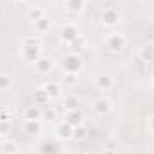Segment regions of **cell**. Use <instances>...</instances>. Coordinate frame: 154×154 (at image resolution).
<instances>
[{
  "mask_svg": "<svg viewBox=\"0 0 154 154\" xmlns=\"http://www.w3.org/2000/svg\"><path fill=\"white\" fill-rule=\"evenodd\" d=\"M22 45H41L39 34H34V36H25V38L22 39Z\"/></svg>",
  "mask_w": 154,
  "mask_h": 154,
  "instance_id": "cell-26",
  "label": "cell"
},
{
  "mask_svg": "<svg viewBox=\"0 0 154 154\" xmlns=\"http://www.w3.org/2000/svg\"><path fill=\"white\" fill-rule=\"evenodd\" d=\"M34 70L38 72L39 75H45V74H48V72L52 70V61H50V57H45V56H41L38 61L34 63Z\"/></svg>",
  "mask_w": 154,
  "mask_h": 154,
  "instance_id": "cell-9",
  "label": "cell"
},
{
  "mask_svg": "<svg viewBox=\"0 0 154 154\" xmlns=\"http://www.w3.org/2000/svg\"><path fill=\"white\" fill-rule=\"evenodd\" d=\"M23 118L25 120H41L43 118V111H41V108L39 106H27L25 108V111H23Z\"/></svg>",
  "mask_w": 154,
  "mask_h": 154,
  "instance_id": "cell-12",
  "label": "cell"
},
{
  "mask_svg": "<svg viewBox=\"0 0 154 154\" xmlns=\"http://www.w3.org/2000/svg\"><path fill=\"white\" fill-rule=\"evenodd\" d=\"M93 84H95V88L99 91H109L113 88V77L106 75V74H99L93 79Z\"/></svg>",
  "mask_w": 154,
  "mask_h": 154,
  "instance_id": "cell-7",
  "label": "cell"
},
{
  "mask_svg": "<svg viewBox=\"0 0 154 154\" xmlns=\"http://www.w3.org/2000/svg\"><path fill=\"white\" fill-rule=\"evenodd\" d=\"M86 136H88V127H86L84 124H81V125L74 127V133H72V140H77V142H81V140H84Z\"/></svg>",
  "mask_w": 154,
  "mask_h": 154,
  "instance_id": "cell-21",
  "label": "cell"
},
{
  "mask_svg": "<svg viewBox=\"0 0 154 154\" xmlns=\"http://www.w3.org/2000/svg\"><path fill=\"white\" fill-rule=\"evenodd\" d=\"M18 143L11 138H4V142L0 143V151L4 154H18Z\"/></svg>",
  "mask_w": 154,
  "mask_h": 154,
  "instance_id": "cell-14",
  "label": "cell"
},
{
  "mask_svg": "<svg viewBox=\"0 0 154 154\" xmlns=\"http://www.w3.org/2000/svg\"><path fill=\"white\" fill-rule=\"evenodd\" d=\"M86 45H88V39L81 34V36L75 39V41H72V43L68 45V48H70V54H77V56H79V54H81V52L86 48Z\"/></svg>",
  "mask_w": 154,
  "mask_h": 154,
  "instance_id": "cell-13",
  "label": "cell"
},
{
  "mask_svg": "<svg viewBox=\"0 0 154 154\" xmlns=\"http://www.w3.org/2000/svg\"><path fill=\"white\" fill-rule=\"evenodd\" d=\"M86 5V0H65V7L70 11V13H81Z\"/></svg>",
  "mask_w": 154,
  "mask_h": 154,
  "instance_id": "cell-17",
  "label": "cell"
},
{
  "mask_svg": "<svg viewBox=\"0 0 154 154\" xmlns=\"http://www.w3.org/2000/svg\"><path fill=\"white\" fill-rule=\"evenodd\" d=\"M13 86V77L7 74H0V91H5Z\"/></svg>",
  "mask_w": 154,
  "mask_h": 154,
  "instance_id": "cell-25",
  "label": "cell"
},
{
  "mask_svg": "<svg viewBox=\"0 0 154 154\" xmlns=\"http://www.w3.org/2000/svg\"><path fill=\"white\" fill-rule=\"evenodd\" d=\"M16 2H20V4H25V2H27V0H16Z\"/></svg>",
  "mask_w": 154,
  "mask_h": 154,
  "instance_id": "cell-30",
  "label": "cell"
},
{
  "mask_svg": "<svg viewBox=\"0 0 154 154\" xmlns=\"http://www.w3.org/2000/svg\"><path fill=\"white\" fill-rule=\"evenodd\" d=\"M138 56H140L142 61H145V63H152L154 61V45L152 43L143 45V47L138 50Z\"/></svg>",
  "mask_w": 154,
  "mask_h": 154,
  "instance_id": "cell-11",
  "label": "cell"
},
{
  "mask_svg": "<svg viewBox=\"0 0 154 154\" xmlns=\"http://www.w3.org/2000/svg\"><path fill=\"white\" fill-rule=\"evenodd\" d=\"M72 133H74V127L65 120L61 124H57V127H56V134L59 140H72Z\"/></svg>",
  "mask_w": 154,
  "mask_h": 154,
  "instance_id": "cell-8",
  "label": "cell"
},
{
  "mask_svg": "<svg viewBox=\"0 0 154 154\" xmlns=\"http://www.w3.org/2000/svg\"><path fill=\"white\" fill-rule=\"evenodd\" d=\"M50 29V20L47 18V16H43V18H39L34 22V31L38 32V34H43V32H47Z\"/></svg>",
  "mask_w": 154,
  "mask_h": 154,
  "instance_id": "cell-19",
  "label": "cell"
},
{
  "mask_svg": "<svg viewBox=\"0 0 154 154\" xmlns=\"http://www.w3.org/2000/svg\"><path fill=\"white\" fill-rule=\"evenodd\" d=\"M147 127H149V131L154 134V115L149 116V120H147Z\"/></svg>",
  "mask_w": 154,
  "mask_h": 154,
  "instance_id": "cell-28",
  "label": "cell"
},
{
  "mask_svg": "<svg viewBox=\"0 0 154 154\" xmlns=\"http://www.w3.org/2000/svg\"><path fill=\"white\" fill-rule=\"evenodd\" d=\"M91 108H93V111H95L97 115L104 116V115H108V113L111 111V100L106 99V97H99V99L93 100Z\"/></svg>",
  "mask_w": 154,
  "mask_h": 154,
  "instance_id": "cell-6",
  "label": "cell"
},
{
  "mask_svg": "<svg viewBox=\"0 0 154 154\" xmlns=\"http://www.w3.org/2000/svg\"><path fill=\"white\" fill-rule=\"evenodd\" d=\"M23 131L27 134H39L41 133V120H25Z\"/></svg>",
  "mask_w": 154,
  "mask_h": 154,
  "instance_id": "cell-16",
  "label": "cell"
},
{
  "mask_svg": "<svg viewBox=\"0 0 154 154\" xmlns=\"http://www.w3.org/2000/svg\"><path fill=\"white\" fill-rule=\"evenodd\" d=\"M43 118H48V120H54L56 118V111L52 108H48L47 111H43Z\"/></svg>",
  "mask_w": 154,
  "mask_h": 154,
  "instance_id": "cell-27",
  "label": "cell"
},
{
  "mask_svg": "<svg viewBox=\"0 0 154 154\" xmlns=\"http://www.w3.org/2000/svg\"><path fill=\"white\" fill-rule=\"evenodd\" d=\"M11 131H13L11 120H0V138H9Z\"/></svg>",
  "mask_w": 154,
  "mask_h": 154,
  "instance_id": "cell-23",
  "label": "cell"
},
{
  "mask_svg": "<svg viewBox=\"0 0 154 154\" xmlns=\"http://www.w3.org/2000/svg\"><path fill=\"white\" fill-rule=\"evenodd\" d=\"M82 68V59L77 56V54H66L63 57V70L65 72H74V74H79Z\"/></svg>",
  "mask_w": 154,
  "mask_h": 154,
  "instance_id": "cell-5",
  "label": "cell"
},
{
  "mask_svg": "<svg viewBox=\"0 0 154 154\" xmlns=\"http://www.w3.org/2000/svg\"><path fill=\"white\" fill-rule=\"evenodd\" d=\"M102 154H118V151H116V149H104Z\"/></svg>",
  "mask_w": 154,
  "mask_h": 154,
  "instance_id": "cell-29",
  "label": "cell"
},
{
  "mask_svg": "<svg viewBox=\"0 0 154 154\" xmlns=\"http://www.w3.org/2000/svg\"><path fill=\"white\" fill-rule=\"evenodd\" d=\"M65 122H68L72 127H77L82 124V115L77 111V109H72V111H65Z\"/></svg>",
  "mask_w": 154,
  "mask_h": 154,
  "instance_id": "cell-15",
  "label": "cell"
},
{
  "mask_svg": "<svg viewBox=\"0 0 154 154\" xmlns=\"http://www.w3.org/2000/svg\"><path fill=\"white\" fill-rule=\"evenodd\" d=\"M77 81H79V74H74V72H65L63 74V84L68 86V88L75 86Z\"/></svg>",
  "mask_w": 154,
  "mask_h": 154,
  "instance_id": "cell-22",
  "label": "cell"
},
{
  "mask_svg": "<svg viewBox=\"0 0 154 154\" xmlns=\"http://www.w3.org/2000/svg\"><path fill=\"white\" fill-rule=\"evenodd\" d=\"M27 16H29V20L36 22V20H39V18H43V16H45V11H43L41 7H38V5H34V7H31V9H29Z\"/></svg>",
  "mask_w": 154,
  "mask_h": 154,
  "instance_id": "cell-24",
  "label": "cell"
},
{
  "mask_svg": "<svg viewBox=\"0 0 154 154\" xmlns=\"http://www.w3.org/2000/svg\"><path fill=\"white\" fill-rule=\"evenodd\" d=\"M43 90L47 91V95H48L50 99H57V97L61 95V84L56 82V81H48V82H45V84H43Z\"/></svg>",
  "mask_w": 154,
  "mask_h": 154,
  "instance_id": "cell-10",
  "label": "cell"
},
{
  "mask_svg": "<svg viewBox=\"0 0 154 154\" xmlns=\"http://www.w3.org/2000/svg\"><path fill=\"white\" fill-rule=\"evenodd\" d=\"M152 84H154V79H152Z\"/></svg>",
  "mask_w": 154,
  "mask_h": 154,
  "instance_id": "cell-31",
  "label": "cell"
},
{
  "mask_svg": "<svg viewBox=\"0 0 154 154\" xmlns=\"http://www.w3.org/2000/svg\"><path fill=\"white\" fill-rule=\"evenodd\" d=\"M100 22L106 27H115V25H118L122 22V13L118 9H115V7H106L100 13Z\"/></svg>",
  "mask_w": 154,
  "mask_h": 154,
  "instance_id": "cell-3",
  "label": "cell"
},
{
  "mask_svg": "<svg viewBox=\"0 0 154 154\" xmlns=\"http://www.w3.org/2000/svg\"><path fill=\"white\" fill-rule=\"evenodd\" d=\"M63 106H65L66 111L77 109V106H79V99H77V95H66V97H63Z\"/></svg>",
  "mask_w": 154,
  "mask_h": 154,
  "instance_id": "cell-20",
  "label": "cell"
},
{
  "mask_svg": "<svg viewBox=\"0 0 154 154\" xmlns=\"http://www.w3.org/2000/svg\"><path fill=\"white\" fill-rule=\"evenodd\" d=\"M20 56L25 63H36L39 57L43 56L41 54V45H22L20 47Z\"/></svg>",
  "mask_w": 154,
  "mask_h": 154,
  "instance_id": "cell-2",
  "label": "cell"
},
{
  "mask_svg": "<svg viewBox=\"0 0 154 154\" xmlns=\"http://www.w3.org/2000/svg\"><path fill=\"white\" fill-rule=\"evenodd\" d=\"M79 36H81V32H79L77 23L72 22V20H66V22L63 23V29H61V41H63L65 45H70V43L75 41Z\"/></svg>",
  "mask_w": 154,
  "mask_h": 154,
  "instance_id": "cell-1",
  "label": "cell"
},
{
  "mask_svg": "<svg viewBox=\"0 0 154 154\" xmlns=\"http://www.w3.org/2000/svg\"><path fill=\"white\" fill-rule=\"evenodd\" d=\"M48 100H50V97L47 95V91L43 90V86L34 91V104H36V106H39V108H41V106H47Z\"/></svg>",
  "mask_w": 154,
  "mask_h": 154,
  "instance_id": "cell-18",
  "label": "cell"
},
{
  "mask_svg": "<svg viewBox=\"0 0 154 154\" xmlns=\"http://www.w3.org/2000/svg\"><path fill=\"white\" fill-rule=\"evenodd\" d=\"M106 45H108V48H109L111 52H120V50L125 48L127 38H125V34H122V32H109V34L106 36Z\"/></svg>",
  "mask_w": 154,
  "mask_h": 154,
  "instance_id": "cell-4",
  "label": "cell"
}]
</instances>
